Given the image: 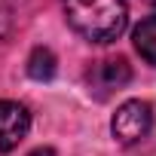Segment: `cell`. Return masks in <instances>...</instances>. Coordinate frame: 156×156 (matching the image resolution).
<instances>
[{
	"label": "cell",
	"mask_w": 156,
	"mask_h": 156,
	"mask_svg": "<svg viewBox=\"0 0 156 156\" xmlns=\"http://www.w3.org/2000/svg\"><path fill=\"white\" fill-rule=\"evenodd\" d=\"M31 156H55L52 150H37V153H31Z\"/></svg>",
	"instance_id": "cell-7"
},
{
	"label": "cell",
	"mask_w": 156,
	"mask_h": 156,
	"mask_svg": "<svg viewBox=\"0 0 156 156\" xmlns=\"http://www.w3.org/2000/svg\"><path fill=\"white\" fill-rule=\"evenodd\" d=\"M147 3H150V6H156V0H147Z\"/></svg>",
	"instance_id": "cell-8"
},
{
	"label": "cell",
	"mask_w": 156,
	"mask_h": 156,
	"mask_svg": "<svg viewBox=\"0 0 156 156\" xmlns=\"http://www.w3.org/2000/svg\"><path fill=\"white\" fill-rule=\"evenodd\" d=\"M132 80V67L126 58H104L98 64H92L89 70V86L95 89L98 98H107L113 89H122Z\"/></svg>",
	"instance_id": "cell-4"
},
{
	"label": "cell",
	"mask_w": 156,
	"mask_h": 156,
	"mask_svg": "<svg viewBox=\"0 0 156 156\" xmlns=\"http://www.w3.org/2000/svg\"><path fill=\"white\" fill-rule=\"evenodd\" d=\"M31 129V113L19 101H0V153H9Z\"/></svg>",
	"instance_id": "cell-3"
},
{
	"label": "cell",
	"mask_w": 156,
	"mask_h": 156,
	"mask_svg": "<svg viewBox=\"0 0 156 156\" xmlns=\"http://www.w3.org/2000/svg\"><path fill=\"white\" fill-rule=\"evenodd\" d=\"M28 73L34 80H52L55 76V55H52V49L37 46L31 52V58H28Z\"/></svg>",
	"instance_id": "cell-6"
},
{
	"label": "cell",
	"mask_w": 156,
	"mask_h": 156,
	"mask_svg": "<svg viewBox=\"0 0 156 156\" xmlns=\"http://www.w3.org/2000/svg\"><path fill=\"white\" fill-rule=\"evenodd\" d=\"M64 16L89 43H113L129 22L126 0H64Z\"/></svg>",
	"instance_id": "cell-1"
},
{
	"label": "cell",
	"mask_w": 156,
	"mask_h": 156,
	"mask_svg": "<svg viewBox=\"0 0 156 156\" xmlns=\"http://www.w3.org/2000/svg\"><path fill=\"white\" fill-rule=\"evenodd\" d=\"M135 49H138V55H141L147 64L156 67V16L144 19V22L135 28Z\"/></svg>",
	"instance_id": "cell-5"
},
{
	"label": "cell",
	"mask_w": 156,
	"mask_h": 156,
	"mask_svg": "<svg viewBox=\"0 0 156 156\" xmlns=\"http://www.w3.org/2000/svg\"><path fill=\"white\" fill-rule=\"evenodd\" d=\"M110 129H113V138L119 144H135V141L150 135V129H153V107L147 101H141V98L126 101V104L116 107Z\"/></svg>",
	"instance_id": "cell-2"
}]
</instances>
